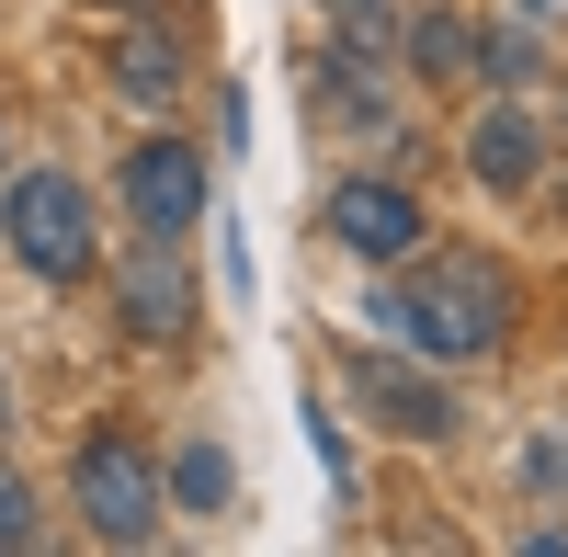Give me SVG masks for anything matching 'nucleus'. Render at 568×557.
<instances>
[{
	"mask_svg": "<svg viewBox=\"0 0 568 557\" xmlns=\"http://www.w3.org/2000/svg\"><path fill=\"white\" fill-rule=\"evenodd\" d=\"M353 398H364L387 433H409V444H444V433H455V398H444L433 376H409V364H364Z\"/></svg>",
	"mask_w": 568,
	"mask_h": 557,
	"instance_id": "423d86ee",
	"label": "nucleus"
},
{
	"mask_svg": "<svg viewBox=\"0 0 568 557\" xmlns=\"http://www.w3.org/2000/svg\"><path fill=\"white\" fill-rule=\"evenodd\" d=\"M0 240H12L34 273H80V262H91V205H80V182H69V171H23L12 205H0Z\"/></svg>",
	"mask_w": 568,
	"mask_h": 557,
	"instance_id": "7ed1b4c3",
	"label": "nucleus"
},
{
	"mask_svg": "<svg viewBox=\"0 0 568 557\" xmlns=\"http://www.w3.org/2000/svg\"><path fill=\"white\" fill-rule=\"evenodd\" d=\"M0 546H34V489L0 467Z\"/></svg>",
	"mask_w": 568,
	"mask_h": 557,
	"instance_id": "ddd939ff",
	"label": "nucleus"
},
{
	"mask_svg": "<svg viewBox=\"0 0 568 557\" xmlns=\"http://www.w3.org/2000/svg\"><path fill=\"white\" fill-rule=\"evenodd\" d=\"M125 205H136L149 240H182V227L205 216V160L194 149H136L125 160Z\"/></svg>",
	"mask_w": 568,
	"mask_h": 557,
	"instance_id": "39448f33",
	"label": "nucleus"
},
{
	"mask_svg": "<svg viewBox=\"0 0 568 557\" xmlns=\"http://www.w3.org/2000/svg\"><path fill=\"white\" fill-rule=\"evenodd\" d=\"M114 80H125V91H149V103H160V91L182 80V58H171V45H160V34H136V45H125V58H114Z\"/></svg>",
	"mask_w": 568,
	"mask_h": 557,
	"instance_id": "f8f14e48",
	"label": "nucleus"
},
{
	"mask_svg": "<svg viewBox=\"0 0 568 557\" xmlns=\"http://www.w3.org/2000/svg\"><path fill=\"white\" fill-rule=\"evenodd\" d=\"M524 12H568V0H524Z\"/></svg>",
	"mask_w": 568,
	"mask_h": 557,
	"instance_id": "4468645a",
	"label": "nucleus"
},
{
	"mask_svg": "<svg viewBox=\"0 0 568 557\" xmlns=\"http://www.w3.org/2000/svg\"><path fill=\"white\" fill-rule=\"evenodd\" d=\"M329 240L364 251V262H398V251H420V194H398V182H329Z\"/></svg>",
	"mask_w": 568,
	"mask_h": 557,
	"instance_id": "20e7f679",
	"label": "nucleus"
},
{
	"mask_svg": "<svg viewBox=\"0 0 568 557\" xmlns=\"http://www.w3.org/2000/svg\"><path fill=\"white\" fill-rule=\"evenodd\" d=\"M375 331L398 353H433V364H478L500 331H511V273L489 251H433L420 285H387L375 296Z\"/></svg>",
	"mask_w": 568,
	"mask_h": 557,
	"instance_id": "f257e3e1",
	"label": "nucleus"
},
{
	"mask_svg": "<svg viewBox=\"0 0 568 557\" xmlns=\"http://www.w3.org/2000/svg\"><path fill=\"white\" fill-rule=\"evenodd\" d=\"M80 513H91L103 546H149V535H160V467H149L125 433H91V444H80Z\"/></svg>",
	"mask_w": 568,
	"mask_h": 557,
	"instance_id": "f03ea898",
	"label": "nucleus"
},
{
	"mask_svg": "<svg viewBox=\"0 0 568 557\" xmlns=\"http://www.w3.org/2000/svg\"><path fill=\"white\" fill-rule=\"evenodd\" d=\"M125 331H194V285H182V262H171V240H149L125 262Z\"/></svg>",
	"mask_w": 568,
	"mask_h": 557,
	"instance_id": "0eeeda50",
	"label": "nucleus"
},
{
	"mask_svg": "<svg viewBox=\"0 0 568 557\" xmlns=\"http://www.w3.org/2000/svg\"><path fill=\"white\" fill-rule=\"evenodd\" d=\"M478 58L466 69H489V80H535V23H489V34H466Z\"/></svg>",
	"mask_w": 568,
	"mask_h": 557,
	"instance_id": "9d476101",
	"label": "nucleus"
},
{
	"mask_svg": "<svg viewBox=\"0 0 568 557\" xmlns=\"http://www.w3.org/2000/svg\"><path fill=\"white\" fill-rule=\"evenodd\" d=\"M171 500H182V513H227V455L216 444H182L171 455Z\"/></svg>",
	"mask_w": 568,
	"mask_h": 557,
	"instance_id": "1a4fd4ad",
	"label": "nucleus"
},
{
	"mask_svg": "<svg viewBox=\"0 0 568 557\" xmlns=\"http://www.w3.org/2000/svg\"><path fill=\"white\" fill-rule=\"evenodd\" d=\"M466 171H478L489 194H524V182H535V125H524V103H489L478 125H466Z\"/></svg>",
	"mask_w": 568,
	"mask_h": 557,
	"instance_id": "6e6552de",
	"label": "nucleus"
},
{
	"mask_svg": "<svg viewBox=\"0 0 568 557\" xmlns=\"http://www.w3.org/2000/svg\"><path fill=\"white\" fill-rule=\"evenodd\" d=\"M409 69H466V23L455 12H420L409 23Z\"/></svg>",
	"mask_w": 568,
	"mask_h": 557,
	"instance_id": "9b49d317",
	"label": "nucleus"
}]
</instances>
